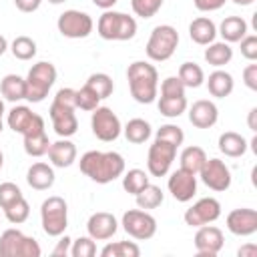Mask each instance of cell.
Wrapping results in <instances>:
<instances>
[{
    "instance_id": "44dd1931",
    "label": "cell",
    "mask_w": 257,
    "mask_h": 257,
    "mask_svg": "<svg viewBox=\"0 0 257 257\" xmlns=\"http://www.w3.org/2000/svg\"><path fill=\"white\" fill-rule=\"evenodd\" d=\"M46 155H48L52 167L66 169L76 161V145L72 141H68V139H60L56 143H50Z\"/></svg>"
},
{
    "instance_id": "9c48e42d",
    "label": "cell",
    "mask_w": 257,
    "mask_h": 257,
    "mask_svg": "<svg viewBox=\"0 0 257 257\" xmlns=\"http://www.w3.org/2000/svg\"><path fill=\"white\" fill-rule=\"evenodd\" d=\"M90 128H92V135L102 141V143H110V141H116L122 133V124H120V118L114 114L112 108L108 106H96L92 110V116H90Z\"/></svg>"
},
{
    "instance_id": "d6a6232c",
    "label": "cell",
    "mask_w": 257,
    "mask_h": 257,
    "mask_svg": "<svg viewBox=\"0 0 257 257\" xmlns=\"http://www.w3.org/2000/svg\"><path fill=\"white\" fill-rule=\"evenodd\" d=\"M181 82L185 84V88H197L205 82V72L197 62H183L179 66V74Z\"/></svg>"
},
{
    "instance_id": "91938a15",
    "label": "cell",
    "mask_w": 257,
    "mask_h": 257,
    "mask_svg": "<svg viewBox=\"0 0 257 257\" xmlns=\"http://www.w3.org/2000/svg\"><path fill=\"white\" fill-rule=\"evenodd\" d=\"M2 128H4V124H2V116H0V133H2Z\"/></svg>"
},
{
    "instance_id": "8992f818",
    "label": "cell",
    "mask_w": 257,
    "mask_h": 257,
    "mask_svg": "<svg viewBox=\"0 0 257 257\" xmlns=\"http://www.w3.org/2000/svg\"><path fill=\"white\" fill-rule=\"evenodd\" d=\"M42 229L48 237H60L68 227V205L62 197L52 195L40 205Z\"/></svg>"
},
{
    "instance_id": "c3c4849f",
    "label": "cell",
    "mask_w": 257,
    "mask_h": 257,
    "mask_svg": "<svg viewBox=\"0 0 257 257\" xmlns=\"http://www.w3.org/2000/svg\"><path fill=\"white\" fill-rule=\"evenodd\" d=\"M225 2H227V0H193L195 8L201 10V12H215V10L223 8Z\"/></svg>"
},
{
    "instance_id": "f1b7e54d",
    "label": "cell",
    "mask_w": 257,
    "mask_h": 257,
    "mask_svg": "<svg viewBox=\"0 0 257 257\" xmlns=\"http://www.w3.org/2000/svg\"><path fill=\"white\" fill-rule=\"evenodd\" d=\"M205 161H207V153L197 145L185 147L183 153H181V169H185V171H189L193 175H199V171L205 165Z\"/></svg>"
},
{
    "instance_id": "83f0119b",
    "label": "cell",
    "mask_w": 257,
    "mask_h": 257,
    "mask_svg": "<svg viewBox=\"0 0 257 257\" xmlns=\"http://www.w3.org/2000/svg\"><path fill=\"white\" fill-rule=\"evenodd\" d=\"M203 56H205V60H207L211 66L221 68V66H225V64L231 62V58H233V48H231L227 42H211V44H207Z\"/></svg>"
},
{
    "instance_id": "f546056e",
    "label": "cell",
    "mask_w": 257,
    "mask_h": 257,
    "mask_svg": "<svg viewBox=\"0 0 257 257\" xmlns=\"http://www.w3.org/2000/svg\"><path fill=\"white\" fill-rule=\"evenodd\" d=\"M122 133H124V137H126L128 143H133V145H143V143H147V141L151 139V124H149L145 118H131V120L124 124Z\"/></svg>"
},
{
    "instance_id": "5bb4252c",
    "label": "cell",
    "mask_w": 257,
    "mask_h": 257,
    "mask_svg": "<svg viewBox=\"0 0 257 257\" xmlns=\"http://www.w3.org/2000/svg\"><path fill=\"white\" fill-rule=\"evenodd\" d=\"M193 243H195V249H197L199 257H215L223 249L225 237H223V231L219 227L207 223V225L197 227Z\"/></svg>"
},
{
    "instance_id": "b9f144b4",
    "label": "cell",
    "mask_w": 257,
    "mask_h": 257,
    "mask_svg": "<svg viewBox=\"0 0 257 257\" xmlns=\"http://www.w3.org/2000/svg\"><path fill=\"white\" fill-rule=\"evenodd\" d=\"M163 2L165 0H131V8L141 18H153L161 10Z\"/></svg>"
},
{
    "instance_id": "9f6ffc18",
    "label": "cell",
    "mask_w": 257,
    "mask_h": 257,
    "mask_svg": "<svg viewBox=\"0 0 257 257\" xmlns=\"http://www.w3.org/2000/svg\"><path fill=\"white\" fill-rule=\"evenodd\" d=\"M231 2H235L237 6H251L255 0H231Z\"/></svg>"
},
{
    "instance_id": "7c38bea8",
    "label": "cell",
    "mask_w": 257,
    "mask_h": 257,
    "mask_svg": "<svg viewBox=\"0 0 257 257\" xmlns=\"http://www.w3.org/2000/svg\"><path fill=\"white\" fill-rule=\"evenodd\" d=\"M219 217H221V203L215 197H203L185 211V223L189 227L215 223Z\"/></svg>"
},
{
    "instance_id": "cb8c5ba5",
    "label": "cell",
    "mask_w": 257,
    "mask_h": 257,
    "mask_svg": "<svg viewBox=\"0 0 257 257\" xmlns=\"http://www.w3.org/2000/svg\"><path fill=\"white\" fill-rule=\"evenodd\" d=\"M219 151L225 155V157H231V159H237V157H243L247 153V139L235 131H225L221 133L219 137Z\"/></svg>"
},
{
    "instance_id": "60d3db41",
    "label": "cell",
    "mask_w": 257,
    "mask_h": 257,
    "mask_svg": "<svg viewBox=\"0 0 257 257\" xmlns=\"http://www.w3.org/2000/svg\"><path fill=\"white\" fill-rule=\"evenodd\" d=\"M155 139H159V141H165V143H171V145H175L177 149L183 145V141H185V133H183V128L181 126H177V124H163L161 128H157V135H155Z\"/></svg>"
},
{
    "instance_id": "f6af8a7d",
    "label": "cell",
    "mask_w": 257,
    "mask_h": 257,
    "mask_svg": "<svg viewBox=\"0 0 257 257\" xmlns=\"http://www.w3.org/2000/svg\"><path fill=\"white\" fill-rule=\"evenodd\" d=\"M161 96H185V84L179 76H167L161 82Z\"/></svg>"
},
{
    "instance_id": "d590c367",
    "label": "cell",
    "mask_w": 257,
    "mask_h": 257,
    "mask_svg": "<svg viewBox=\"0 0 257 257\" xmlns=\"http://www.w3.org/2000/svg\"><path fill=\"white\" fill-rule=\"evenodd\" d=\"M159 112L167 118H177L187 110V98L185 96H161L159 102Z\"/></svg>"
},
{
    "instance_id": "74e56055",
    "label": "cell",
    "mask_w": 257,
    "mask_h": 257,
    "mask_svg": "<svg viewBox=\"0 0 257 257\" xmlns=\"http://www.w3.org/2000/svg\"><path fill=\"white\" fill-rule=\"evenodd\" d=\"M10 50L18 60H32L36 56V42L30 36H16L10 44Z\"/></svg>"
},
{
    "instance_id": "603a6c76",
    "label": "cell",
    "mask_w": 257,
    "mask_h": 257,
    "mask_svg": "<svg viewBox=\"0 0 257 257\" xmlns=\"http://www.w3.org/2000/svg\"><path fill=\"white\" fill-rule=\"evenodd\" d=\"M54 169L46 163H34L26 173V183L34 191H46L54 185Z\"/></svg>"
},
{
    "instance_id": "e0dca14e",
    "label": "cell",
    "mask_w": 257,
    "mask_h": 257,
    "mask_svg": "<svg viewBox=\"0 0 257 257\" xmlns=\"http://www.w3.org/2000/svg\"><path fill=\"white\" fill-rule=\"evenodd\" d=\"M169 193L179 201V203H187L195 197L197 193V175L185 171V169H177L171 177H169Z\"/></svg>"
},
{
    "instance_id": "9a60e30c",
    "label": "cell",
    "mask_w": 257,
    "mask_h": 257,
    "mask_svg": "<svg viewBox=\"0 0 257 257\" xmlns=\"http://www.w3.org/2000/svg\"><path fill=\"white\" fill-rule=\"evenodd\" d=\"M74 110L76 108L52 100L48 114H50V120H52V128H54V133L60 139H68V137L76 135V131H78V118H76Z\"/></svg>"
},
{
    "instance_id": "484cf974",
    "label": "cell",
    "mask_w": 257,
    "mask_h": 257,
    "mask_svg": "<svg viewBox=\"0 0 257 257\" xmlns=\"http://www.w3.org/2000/svg\"><path fill=\"white\" fill-rule=\"evenodd\" d=\"M247 22L241 18V16H227L221 24H219V30L217 34L223 36V42L231 44V42H239L245 34H247Z\"/></svg>"
},
{
    "instance_id": "5b68a950",
    "label": "cell",
    "mask_w": 257,
    "mask_h": 257,
    "mask_svg": "<svg viewBox=\"0 0 257 257\" xmlns=\"http://www.w3.org/2000/svg\"><path fill=\"white\" fill-rule=\"evenodd\" d=\"M177 44H179V32L175 26L171 24H159L153 28L149 40H147V46H145V52L151 60L155 62H165L169 60L175 50H177Z\"/></svg>"
},
{
    "instance_id": "681fc988",
    "label": "cell",
    "mask_w": 257,
    "mask_h": 257,
    "mask_svg": "<svg viewBox=\"0 0 257 257\" xmlns=\"http://www.w3.org/2000/svg\"><path fill=\"white\" fill-rule=\"evenodd\" d=\"M70 245H72V239L70 237H62L58 243H56V247L52 249V255L54 257H64V255H70Z\"/></svg>"
},
{
    "instance_id": "d4e9b609",
    "label": "cell",
    "mask_w": 257,
    "mask_h": 257,
    "mask_svg": "<svg viewBox=\"0 0 257 257\" xmlns=\"http://www.w3.org/2000/svg\"><path fill=\"white\" fill-rule=\"evenodd\" d=\"M207 88H209L211 96H215V98H225V96H229V94L233 92L235 80H233V76H231L227 70L217 68V70H213V72L209 74V78H207Z\"/></svg>"
},
{
    "instance_id": "680465c9",
    "label": "cell",
    "mask_w": 257,
    "mask_h": 257,
    "mask_svg": "<svg viewBox=\"0 0 257 257\" xmlns=\"http://www.w3.org/2000/svg\"><path fill=\"white\" fill-rule=\"evenodd\" d=\"M2 165H4V155H2V151H0V169H2Z\"/></svg>"
},
{
    "instance_id": "7dc6e473",
    "label": "cell",
    "mask_w": 257,
    "mask_h": 257,
    "mask_svg": "<svg viewBox=\"0 0 257 257\" xmlns=\"http://www.w3.org/2000/svg\"><path fill=\"white\" fill-rule=\"evenodd\" d=\"M243 82H245L247 88L257 90V64L251 62V64H247L243 68Z\"/></svg>"
},
{
    "instance_id": "f907efd6",
    "label": "cell",
    "mask_w": 257,
    "mask_h": 257,
    "mask_svg": "<svg viewBox=\"0 0 257 257\" xmlns=\"http://www.w3.org/2000/svg\"><path fill=\"white\" fill-rule=\"evenodd\" d=\"M14 4H16V8H18L20 12L30 14V12H36V10L40 8L42 0H14Z\"/></svg>"
},
{
    "instance_id": "6da1fadb",
    "label": "cell",
    "mask_w": 257,
    "mask_h": 257,
    "mask_svg": "<svg viewBox=\"0 0 257 257\" xmlns=\"http://www.w3.org/2000/svg\"><path fill=\"white\" fill-rule=\"evenodd\" d=\"M78 165H80V173L98 185H106V183H112L114 179L122 177L124 167H126L122 155L116 151H106V153L86 151L80 157Z\"/></svg>"
},
{
    "instance_id": "7bdbcfd3",
    "label": "cell",
    "mask_w": 257,
    "mask_h": 257,
    "mask_svg": "<svg viewBox=\"0 0 257 257\" xmlns=\"http://www.w3.org/2000/svg\"><path fill=\"white\" fill-rule=\"evenodd\" d=\"M70 255L72 257H92V255H96V243H94V239L90 235L88 237H78L70 245Z\"/></svg>"
},
{
    "instance_id": "ac0fdd59",
    "label": "cell",
    "mask_w": 257,
    "mask_h": 257,
    "mask_svg": "<svg viewBox=\"0 0 257 257\" xmlns=\"http://www.w3.org/2000/svg\"><path fill=\"white\" fill-rule=\"evenodd\" d=\"M227 229L237 235V237H249L257 231V211L249 209V207H241V209H233L227 219Z\"/></svg>"
},
{
    "instance_id": "816d5d0a",
    "label": "cell",
    "mask_w": 257,
    "mask_h": 257,
    "mask_svg": "<svg viewBox=\"0 0 257 257\" xmlns=\"http://www.w3.org/2000/svg\"><path fill=\"white\" fill-rule=\"evenodd\" d=\"M237 255H239V257H255V255H257V245H255V243H247V245L239 247Z\"/></svg>"
},
{
    "instance_id": "d6986e66",
    "label": "cell",
    "mask_w": 257,
    "mask_h": 257,
    "mask_svg": "<svg viewBox=\"0 0 257 257\" xmlns=\"http://www.w3.org/2000/svg\"><path fill=\"white\" fill-rule=\"evenodd\" d=\"M86 231L94 241H106L118 231V221H116V217L112 213L98 211V213H92L88 217Z\"/></svg>"
},
{
    "instance_id": "3957f363",
    "label": "cell",
    "mask_w": 257,
    "mask_h": 257,
    "mask_svg": "<svg viewBox=\"0 0 257 257\" xmlns=\"http://www.w3.org/2000/svg\"><path fill=\"white\" fill-rule=\"evenodd\" d=\"M96 32L104 40H131L137 34V20L124 12L104 10L96 22Z\"/></svg>"
},
{
    "instance_id": "4fadbf2b",
    "label": "cell",
    "mask_w": 257,
    "mask_h": 257,
    "mask_svg": "<svg viewBox=\"0 0 257 257\" xmlns=\"http://www.w3.org/2000/svg\"><path fill=\"white\" fill-rule=\"evenodd\" d=\"M199 177L211 191L217 193H223L231 187V171L221 159H207L199 171Z\"/></svg>"
},
{
    "instance_id": "2e32d148",
    "label": "cell",
    "mask_w": 257,
    "mask_h": 257,
    "mask_svg": "<svg viewBox=\"0 0 257 257\" xmlns=\"http://www.w3.org/2000/svg\"><path fill=\"white\" fill-rule=\"evenodd\" d=\"M22 137H24V151H26V155L42 157V155L48 153L50 141H48V135H46V128H44V118L40 114L34 116V120L28 124V128L22 133Z\"/></svg>"
},
{
    "instance_id": "db71d44e",
    "label": "cell",
    "mask_w": 257,
    "mask_h": 257,
    "mask_svg": "<svg viewBox=\"0 0 257 257\" xmlns=\"http://www.w3.org/2000/svg\"><path fill=\"white\" fill-rule=\"evenodd\" d=\"M116 2H118V0H92V4L98 6V8H102V10H110Z\"/></svg>"
},
{
    "instance_id": "ee69618b",
    "label": "cell",
    "mask_w": 257,
    "mask_h": 257,
    "mask_svg": "<svg viewBox=\"0 0 257 257\" xmlns=\"http://www.w3.org/2000/svg\"><path fill=\"white\" fill-rule=\"evenodd\" d=\"M20 197H24V195H22V191H20V187L16 183H10V181L0 183V209L10 207Z\"/></svg>"
},
{
    "instance_id": "11a10c76",
    "label": "cell",
    "mask_w": 257,
    "mask_h": 257,
    "mask_svg": "<svg viewBox=\"0 0 257 257\" xmlns=\"http://www.w3.org/2000/svg\"><path fill=\"white\" fill-rule=\"evenodd\" d=\"M6 50H8V40H6V38L0 34V56H2Z\"/></svg>"
},
{
    "instance_id": "e575fe53",
    "label": "cell",
    "mask_w": 257,
    "mask_h": 257,
    "mask_svg": "<svg viewBox=\"0 0 257 257\" xmlns=\"http://www.w3.org/2000/svg\"><path fill=\"white\" fill-rule=\"evenodd\" d=\"M149 183V173H145L143 169H128L126 173H122V189L131 195L141 193Z\"/></svg>"
},
{
    "instance_id": "6f0895ef",
    "label": "cell",
    "mask_w": 257,
    "mask_h": 257,
    "mask_svg": "<svg viewBox=\"0 0 257 257\" xmlns=\"http://www.w3.org/2000/svg\"><path fill=\"white\" fill-rule=\"evenodd\" d=\"M50 4H62V2H66V0H48Z\"/></svg>"
},
{
    "instance_id": "1f68e13d",
    "label": "cell",
    "mask_w": 257,
    "mask_h": 257,
    "mask_svg": "<svg viewBox=\"0 0 257 257\" xmlns=\"http://www.w3.org/2000/svg\"><path fill=\"white\" fill-rule=\"evenodd\" d=\"M135 199H137V207H139V209L149 211V209H157V207H161V203L165 201V193L161 191V187L149 183L141 193L135 195Z\"/></svg>"
},
{
    "instance_id": "bcb514c9",
    "label": "cell",
    "mask_w": 257,
    "mask_h": 257,
    "mask_svg": "<svg viewBox=\"0 0 257 257\" xmlns=\"http://www.w3.org/2000/svg\"><path fill=\"white\" fill-rule=\"evenodd\" d=\"M239 42H241V54L251 62L257 60V36L255 34H245Z\"/></svg>"
},
{
    "instance_id": "8d00e7d4",
    "label": "cell",
    "mask_w": 257,
    "mask_h": 257,
    "mask_svg": "<svg viewBox=\"0 0 257 257\" xmlns=\"http://www.w3.org/2000/svg\"><path fill=\"white\" fill-rule=\"evenodd\" d=\"M84 84H88V86L98 94L100 100L108 98V96L112 94V90H114V82H112V78H110L106 72H92V74L86 78Z\"/></svg>"
},
{
    "instance_id": "f35d334b",
    "label": "cell",
    "mask_w": 257,
    "mask_h": 257,
    "mask_svg": "<svg viewBox=\"0 0 257 257\" xmlns=\"http://www.w3.org/2000/svg\"><path fill=\"white\" fill-rule=\"evenodd\" d=\"M4 215H6V219H8L12 225H20V223H24V221L28 219V215H30V205H28V201H26L24 197H20L18 201H14L10 207L4 209Z\"/></svg>"
},
{
    "instance_id": "7402d4cb",
    "label": "cell",
    "mask_w": 257,
    "mask_h": 257,
    "mask_svg": "<svg viewBox=\"0 0 257 257\" xmlns=\"http://www.w3.org/2000/svg\"><path fill=\"white\" fill-rule=\"evenodd\" d=\"M189 36L195 44H201V46H207L211 42H215V36H217V26L211 18L207 16H199L195 18L191 24H189Z\"/></svg>"
},
{
    "instance_id": "836d02e7",
    "label": "cell",
    "mask_w": 257,
    "mask_h": 257,
    "mask_svg": "<svg viewBox=\"0 0 257 257\" xmlns=\"http://www.w3.org/2000/svg\"><path fill=\"white\" fill-rule=\"evenodd\" d=\"M102 257H139L141 255V247L135 241H114V243H106L100 249Z\"/></svg>"
},
{
    "instance_id": "277c9868",
    "label": "cell",
    "mask_w": 257,
    "mask_h": 257,
    "mask_svg": "<svg viewBox=\"0 0 257 257\" xmlns=\"http://www.w3.org/2000/svg\"><path fill=\"white\" fill-rule=\"evenodd\" d=\"M56 80V66L52 62L40 60L36 64H32V68L28 70L24 82H26V100L30 102H42L48 96V90L52 88Z\"/></svg>"
},
{
    "instance_id": "52a82bcc",
    "label": "cell",
    "mask_w": 257,
    "mask_h": 257,
    "mask_svg": "<svg viewBox=\"0 0 257 257\" xmlns=\"http://www.w3.org/2000/svg\"><path fill=\"white\" fill-rule=\"evenodd\" d=\"M40 253L38 241L20 229H6L0 235V257H40Z\"/></svg>"
},
{
    "instance_id": "7a4b0ae2",
    "label": "cell",
    "mask_w": 257,
    "mask_h": 257,
    "mask_svg": "<svg viewBox=\"0 0 257 257\" xmlns=\"http://www.w3.org/2000/svg\"><path fill=\"white\" fill-rule=\"evenodd\" d=\"M126 80L131 88V96L141 104L155 102L159 94V72L151 62L135 60L126 68Z\"/></svg>"
},
{
    "instance_id": "ab89813d",
    "label": "cell",
    "mask_w": 257,
    "mask_h": 257,
    "mask_svg": "<svg viewBox=\"0 0 257 257\" xmlns=\"http://www.w3.org/2000/svg\"><path fill=\"white\" fill-rule=\"evenodd\" d=\"M96 106H100V98H98V94L88 84H84L82 88L76 90V108L92 112Z\"/></svg>"
},
{
    "instance_id": "30bf717a",
    "label": "cell",
    "mask_w": 257,
    "mask_h": 257,
    "mask_svg": "<svg viewBox=\"0 0 257 257\" xmlns=\"http://www.w3.org/2000/svg\"><path fill=\"white\" fill-rule=\"evenodd\" d=\"M56 28L66 38H86L92 32L94 22H92V18L86 12H80V10H64L58 16V20H56Z\"/></svg>"
},
{
    "instance_id": "ffe728a7",
    "label": "cell",
    "mask_w": 257,
    "mask_h": 257,
    "mask_svg": "<svg viewBox=\"0 0 257 257\" xmlns=\"http://www.w3.org/2000/svg\"><path fill=\"white\" fill-rule=\"evenodd\" d=\"M189 120L197 128H211L219 120V108L213 100L207 98L195 100L193 106L189 108Z\"/></svg>"
},
{
    "instance_id": "ba28073f",
    "label": "cell",
    "mask_w": 257,
    "mask_h": 257,
    "mask_svg": "<svg viewBox=\"0 0 257 257\" xmlns=\"http://www.w3.org/2000/svg\"><path fill=\"white\" fill-rule=\"evenodd\" d=\"M120 225L124 233L137 241H147L157 233V219L145 209H128L122 215Z\"/></svg>"
},
{
    "instance_id": "4316f807",
    "label": "cell",
    "mask_w": 257,
    "mask_h": 257,
    "mask_svg": "<svg viewBox=\"0 0 257 257\" xmlns=\"http://www.w3.org/2000/svg\"><path fill=\"white\" fill-rule=\"evenodd\" d=\"M0 94L10 100V102H18L26 96V82L22 76L18 74H6L0 82Z\"/></svg>"
},
{
    "instance_id": "4dcf8cb0",
    "label": "cell",
    "mask_w": 257,
    "mask_h": 257,
    "mask_svg": "<svg viewBox=\"0 0 257 257\" xmlns=\"http://www.w3.org/2000/svg\"><path fill=\"white\" fill-rule=\"evenodd\" d=\"M34 116H36V112H32L28 106L16 104V106L8 112V126H10L14 133L22 135V133L28 128V124L34 120Z\"/></svg>"
},
{
    "instance_id": "f5cc1de1",
    "label": "cell",
    "mask_w": 257,
    "mask_h": 257,
    "mask_svg": "<svg viewBox=\"0 0 257 257\" xmlns=\"http://www.w3.org/2000/svg\"><path fill=\"white\" fill-rule=\"evenodd\" d=\"M247 126H249V131H257V108L253 106L251 110H249V116H247Z\"/></svg>"
},
{
    "instance_id": "8fae6325",
    "label": "cell",
    "mask_w": 257,
    "mask_h": 257,
    "mask_svg": "<svg viewBox=\"0 0 257 257\" xmlns=\"http://www.w3.org/2000/svg\"><path fill=\"white\" fill-rule=\"evenodd\" d=\"M177 147L165 141L155 139V143L149 147V157H147V169L153 177H165L175 161Z\"/></svg>"
}]
</instances>
